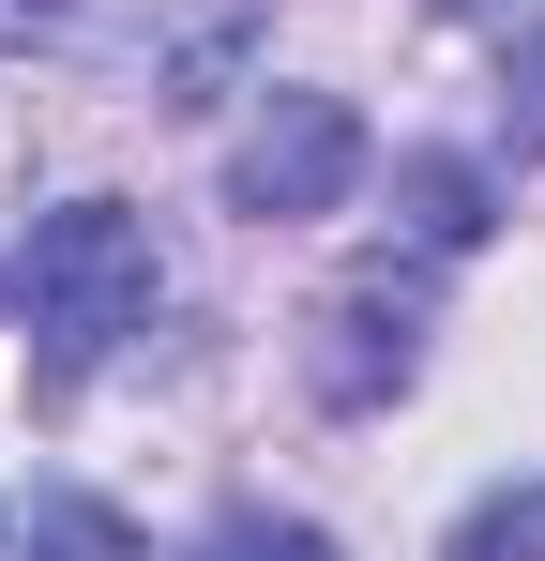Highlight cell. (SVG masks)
<instances>
[{"instance_id": "obj_8", "label": "cell", "mask_w": 545, "mask_h": 561, "mask_svg": "<svg viewBox=\"0 0 545 561\" xmlns=\"http://www.w3.org/2000/svg\"><path fill=\"white\" fill-rule=\"evenodd\" d=\"M31 547H46V561H137L106 516H91V501H46V516H31Z\"/></svg>"}, {"instance_id": "obj_1", "label": "cell", "mask_w": 545, "mask_h": 561, "mask_svg": "<svg viewBox=\"0 0 545 561\" xmlns=\"http://www.w3.org/2000/svg\"><path fill=\"white\" fill-rule=\"evenodd\" d=\"M152 304H167V259H152V228L121 197H61L31 228V334H46V365H106Z\"/></svg>"}, {"instance_id": "obj_7", "label": "cell", "mask_w": 545, "mask_h": 561, "mask_svg": "<svg viewBox=\"0 0 545 561\" xmlns=\"http://www.w3.org/2000/svg\"><path fill=\"white\" fill-rule=\"evenodd\" d=\"M197 561H334V531H303V516H272V501H228Z\"/></svg>"}, {"instance_id": "obj_6", "label": "cell", "mask_w": 545, "mask_h": 561, "mask_svg": "<svg viewBox=\"0 0 545 561\" xmlns=\"http://www.w3.org/2000/svg\"><path fill=\"white\" fill-rule=\"evenodd\" d=\"M0 46L15 61H91L106 46V0H0Z\"/></svg>"}, {"instance_id": "obj_2", "label": "cell", "mask_w": 545, "mask_h": 561, "mask_svg": "<svg viewBox=\"0 0 545 561\" xmlns=\"http://www.w3.org/2000/svg\"><path fill=\"white\" fill-rule=\"evenodd\" d=\"M363 183V122L349 92H258V122L228 137V213L243 228H303Z\"/></svg>"}, {"instance_id": "obj_4", "label": "cell", "mask_w": 545, "mask_h": 561, "mask_svg": "<svg viewBox=\"0 0 545 561\" xmlns=\"http://www.w3.org/2000/svg\"><path fill=\"white\" fill-rule=\"evenodd\" d=\"M394 213H409L425 259H469V243L500 228V183H485L469 152H409V168H394Z\"/></svg>"}, {"instance_id": "obj_9", "label": "cell", "mask_w": 545, "mask_h": 561, "mask_svg": "<svg viewBox=\"0 0 545 561\" xmlns=\"http://www.w3.org/2000/svg\"><path fill=\"white\" fill-rule=\"evenodd\" d=\"M454 15H485L500 46H545V0H454Z\"/></svg>"}, {"instance_id": "obj_5", "label": "cell", "mask_w": 545, "mask_h": 561, "mask_svg": "<svg viewBox=\"0 0 545 561\" xmlns=\"http://www.w3.org/2000/svg\"><path fill=\"white\" fill-rule=\"evenodd\" d=\"M454 561H545V470L500 485V501H469V516H454Z\"/></svg>"}, {"instance_id": "obj_3", "label": "cell", "mask_w": 545, "mask_h": 561, "mask_svg": "<svg viewBox=\"0 0 545 561\" xmlns=\"http://www.w3.org/2000/svg\"><path fill=\"white\" fill-rule=\"evenodd\" d=\"M409 365H425V288L363 274L318 304V350H303V379H318V410H379V394H409Z\"/></svg>"}]
</instances>
